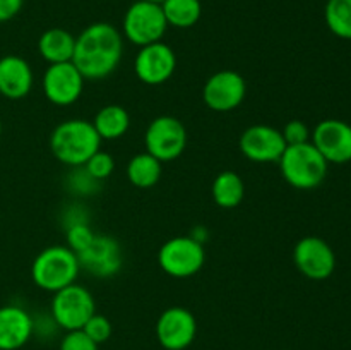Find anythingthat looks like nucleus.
Masks as SVG:
<instances>
[{
	"label": "nucleus",
	"instance_id": "nucleus-1",
	"mask_svg": "<svg viewBox=\"0 0 351 350\" xmlns=\"http://www.w3.org/2000/svg\"><path fill=\"white\" fill-rule=\"evenodd\" d=\"M123 38L113 24L93 23L75 38L72 64L82 78L99 81L112 74L122 60Z\"/></svg>",
	"mask_w": 351,
	"mask_h": 350
},
{
	"label": "nucleus",
	"instance_id": "nucleus-2",
	"mask_svg": "<svg viewBox=\"0 0 351 350\" xmlns=\"http://www.w3.org/2000/svg\"><path fill=\"white\" fill-rule=\"evenodd\" d=\"M101 146L93 122L71 119L58 124L50 136L51 154L69 167H84L86 161Z\"/></svg>",
	"mask_w": 351,
	"mask_h": 350
},
{
	"label": "nucleus",
	"instance_id": "nucleus-3",
	"mask_svg": "<svg viewBox=\"0 0 351 350\" xmlns=\"http://www.w3.org/2000/svg\"><path fill=\"white\" fill-rule=\"evenodd\" d=\"M81 266L72 249L67 246H50L41 250L31 264V278L41 290L58 292L75 283Z\"/></svg>",
	"mask_w": 351,
	"mask_h": 350
},
{
	"label": "nucleus",
	"instance_id": "nucleus-4",
	"mask_svg": "<svg viewBox=\"0 0 351 350\" xmlns=\"http://www.w3.org/2000/svg\"><path fill=\"white\" fill-rule=\"evenodd\" d=\"M280 170L285 180L295 189L308 191L324 182L329 163L324 160L317 148L308 141L304 144L287 146L280 158Z\"/></svg>",
	"mask_w": 351,
	"mask_h": 350
},
{
	"label": "nucleus",
	"instance_id": "nucleus-5",
	"mask_svg": "<svg viewBox=\"0 0 351 350\" xmlns=\"http://www.w3.org/2000/svg\"><path fill=\"white\" fill-rule=\"evenodd\" d=\"M167 30L168 23L165 19L161 3L136 0L123 16V36L137 47L161 41Z\"/></svg>",
	"mask_w": 351,
	"mask_h": 350
},
{
	"label": "nucleus",
	"instance_id": "nucleus-6",
	"mask_svg": "<svg viewBox=\"0 0 351 350\" xmlns=\"http://www.w3.org/2000/svg\"><path fill=\"white\" fill-rule=\"evenodd\" d=\"M206 250L201 240L189 235L173 237L161 246L158 263L161 270L173 278H189L202 270Z\"/></svg>",
	"mask_w": 351,
	"mask_h": 350
},
{
	"label": "nucleus",
	"instance_id": "nucleus-7",
	"mask_svg": "<svg viewBox=\"0 0 351 350\" xmlns=\"http://www.w3.org/2000/svg\"><path fill=\"white\" fill-rule=\"evenodd\" d=\"M95 312V297L82 285H69V287L55 292L53 299H51V316H53L55 323L65 331L82 329V326Z\"/></svg>",
	"mask_w": 351,
	"mask_h": 350
},
{
	"label": "nucleus",
	"instance_id": "nucleus-8",
	"mask_svg": "<svg viewBox=\"0 0 351 350\" xmlns=\"http://www.w3.org/2000/svg\"><path fill=\"white\" fill-rule=\"evenodd\" d=\"M187 129L171 115H161L151 120L144 134L146 151L163 163L180 156L187 148Z\"/></svg>",
	"mask_w": 351,
	"mask_h": 350
},
{
	"label": "nucleus",
	"instance_id": "nucleus-9",
	"mask_svg": "<svg viewBox=\"0 0 351 350\" xmlns=\"http://www.w3.org/2000/svg\"><path fill=\"white\" fill-rule=\"evenodd\" d=\"M247 95V82L235 71H219L213 74L202 88L206 106L215 112H232L239 108Z\"/></svg>",
	"mask_w": 351,
	"mask_h": 350
},
{
	"label": "nucleus",
	"instance_id": "nucleus-10",
	"mask_svg": "<svg viewBox=\"0 0 351 350\" xmlns=\"http://www.w3.org/2000/svg\"><path fill=\"white\" fill-rule=\"evenodd\" d=\"M295 266L311 280H326L336 268L332 247L321 237L308 235L298 240L293 249Z\"/></svg>",
	"mask_w": 351,
	"mask_h": 350
},
{
	"label": "nucleus",
	"instance_id": "nucleus-11",
	"mask_svg": "<svg viewBox=\"0 0 351 350\" xmlns=\"http://www.w3.org/2000/svg\"><path fill=\"white\" fill-rule=\"evenodd\" d=\"M239 148L245 158L256 163H273L280 161L281 154L287 150V143L276 127L266 124H256L247 127L239 141Z\"/></svg>",
	"mask_w": 351,
	"mask_h": 350
},
{
	"label": "nucleus",
	"instance_id": "nucleus-12",
	"mask_svg": "<svg viewBox=\"0 0 351 350\" xmlns=\"http://www.w3.org/2000/svg\"><path fill=\"white\" fill-rule=\"evenodd\" d=\"M177 57L170 45L163 41L141 47L134 60V71L141 82L147 86H160L173 75Z\"/></svg>",
	"mask_w": 351,
	"mask_h": 350
},
{
	"label": "nucleus",
	"instance_id": "nucleus-13",
	"mask_svg": "<svg viewBox=\"0 0 351 350\" xmlns=\"http://www.w3.org/2000/svg\"><path fill=\"white\" fill-rule=\"evenodd\" d=\"M84 81L72 62L50 64L43 74V93L53 105L67 106L77 102L82 95Z\"/></svg>",
	"mask_w": 351,
	"mask_h": 350
},
{
	"label": "nucleus",
	"instance_id": "nucleus-14",
	"mask_svg": "<svg viewBox=\"0 0 351 350\" xmlns=\"http://www.w3.org/2000/svg\"><path fill=\"white\" fill-rule=\"evenodd\" d=\"M312 144L328 163L343 165L351 161V126L338 119H326L315 126Z\"/></svg>",
	"mask_w": 351,
	"mask_h": 350
},
{
	"label": "nucleus",
	"instance_id": "nucleus-15",
	"mask_svg": "<svg viewBox=\"0 0 351 350\" xmlns=\"http://www.w3.org/2000/svg\"><path fill=\"white\" fill-rule=\"evenodd\" d=\"M197 321L185 307L167 309L161 312L156 323V338L167 350H185L195 338Z\"/></svg>",
	"mask_w": 351,
	"mask_h": 350
},
{
	"label": "nucleus",
	"instance_id": "nucleus-16",
	"mask_svg": "<svg viewBox=\"0 0 351 350\" xmlns=\"http://www.w3.org/2000/svg\"><path fill=\"white\" fill-rule=\"evenodd\" d=\"M81 270L98 278H108L122 268V247L110 235H95L93 242L77 254Z\"/></svg>",
	"mask_w": 351,
	"mask_h": 350
},
{
	"label": "nucleus",
	"instance_id": "nucleus-17",
	"mask_svg": "<svg viewBox=\"0 0 351 350\" xmlns=\"http://www.w3.org/2000/svg\"><path fill=\"white\" fill-rule=\"evenodd\" d=\"M33 88V71L19 55L0 58V95L9 100H21Z\"/></svg>",
	"mask_w": 351,
	"mask_h": 350
},
{
	"label": "nucleus",
	"instance_id": "nucleus-18",
	"mask_svg": "<svg viewBox=\"0 0 351 350\" xmlns=\"http://www.w3.org/2000/svg\"><path fill=\"white\" fill-rule=\"evenodd\" d=\"M33 335V319L17 305L0 307V350H17Z\"/></svg>",
	"mask_w": 351,
	"mask_h": 350
},
{
	"label": "nucleus",
	"instance_id": "nucleus-19",
	"mask_svg": "<svg viewBox=\"0 0 351 350\" xmlns=\"http://www.w3.org/2000/svg\"><path fill=\"white\" fill-rule=\"evenodd\" d=\"M75 48V36L64 27H50L38 40V51L48 64L72 62Z\"/></svg>",
	"mask_w": 351,
	"mask_h": 350
},
{
	"label": "nucleus",
	"instance_id": "nucleus-20",
	"mask_svg": "<svg viewBox=\"0 0 351 350\" xmlns=\"http://www.w3.org/2000/svg\"><path fill=\"white\" fill-rule=\"evenodd\" d=\"M93 126L101 141L120 139L129 130V112L120 105H106L98 110L95 120H93Z\"/></svg>",
	"mask_w": 351,
	"mask_h": 350
},
{
	"label": "nucleus",
	"instance_id": "nucleus-21",
	"mask_svg": "<svg viewBox=\"0 0 351 350\" xmlns=\"http://www.w3.org/2000/svg\"><path fill=\"white\" fill-rule=\"evenodd\" d=\"M213 199L219 208L232 209L237 208L243 201L245 196V184L237 172L225 170L216 175L211 187Z\"/></svg>",
	"mask_w": 351,
	"mask_h": 350
},
{
	"label": "nucleus",
	"instance_id": "nucleus-22",
	"mask_svg": "<svg viewBox=\"0 0 351 350\" xmlns=\"http://www.w3.org/2000/svg\"><path fill=\"white\" fill-rule=\"evenodd\" d=\"M161 161L147 151L136 154L127 163V178L139 189H149L156 185L161 178Z\"/></svg>",
	"mask_w": 351,
	"mask_h": 350
},
{
	"label": "nucleus",
	"instance_id": "nucleus-23",
	"mask_svg": "<svg viewBox=\"0 0 351 350\" xmlns=\"http://www.w3.org/2000/svg\"><path fill=\"white\" fill-rule=\"evenodd\" d=\"M168 26L187 30L197 24L202 16L201 0H165L161 3Z\"/></svg>",
	"mask_w": 351,
	"mask_h": 350
},
{
	"label": "nucleus",
	"instance_id": "nucleus-24",
	"mask_svg": "<svg viewBox=\"0 0 351 350\" xmlns=\"http://www.w3.org/2000/svg\"><path fill=\"white\" fill-rule=\"evenodd\" d=\"M324 19L332 34L351 40V0H328Z\"/></svg>",
	"mask_w": 351,
	"mask_h": 350
},
{
	"label": "nucleus",
	"instance_id": "nucleus-25",
	"mask_svg": "<svg viewBox=\"0 0 351 350\" xmlns=\"http://www.w3.org/2000/svg\"><path fill=\"white\" fill-rule=\"evenodd\" d=\"M84 168L91 178H95V180H105L115 170V160H113V156L110 153L98 150L86 161Z\"/></svg>",
	"mask_w": 351,
	"mask_h": 350
},
{
	"label": "nucleus",
	"instance_id": "nucleus-26",
	"mask_svg": "<svg viewBox=\"0 0 351 350\" xmlns=\"http://www.w3.org/2000/svg\"><path fill=\"white\" fill-rule=\"evenodd\" d=\"M95 235L96 233L93 232L91 226L86 225V223L75 222L74 225L67 229V247L74 250L75 256H77L79 253H82L93 242Z\"/></svg>",
	"mask_w": 351,
	"mask_h": 350
},
{
	"label": "nucleus",
	"instance_id": "nucleus-27",
	"mask_svg": "<svg viewBox=\"0 0 351 350\" xmlns=\"http://www.w3.org/2000/svg\"><path fill=\"white\" fill-rule=\"evenodd\" d=\"M82 331L89 336L95 343H105L106 340L112 336V323L106 316L103 314H93L91 318L88 319L84 326H82Z\"/></svg>",
	"mask_w": 351,
	"mask_h": 350
},
{
	"label": "nucleus",
	"instance_id": "nucleus-28",
	"mask_svg": "<svg viewBox=\"0 0 351 350\" xmlns=\"http://www.w3.org/2000/svg\"><path fill=\"white\" fill-rule=\"evenodd\" d=\"M285 137V143L287 146H295V144H304L311 141V130H308L307 124L302 122V120L295 119L285 126V129L281 130Z\"/></svg>",
	"mask_w": 351,
	"mask_h": 350
},
{
	"label": "nucleus",
	"instance_id": "nucleus-29",
	"mask_svg": "<svg viewBox=\"0 0 351 350\" xmlns=\"http://www.w3.org/2000/svg\"><path fill=\"white\" fill-rule=\"evenodd\" d=\"M60 350H98V343L93 342L82 329H72L62 338Z\"/></svg>",
	"mask_w": 351,
	"mask_h": 350
},
{
	"label": "nucleus",
	"instance_id": "nucleus-30",
	"mask_svg": "<svg viewBox=\"0 0 351 350\" xmlns=\"http://www.w3.org/2000/svg\"><path fill=\"white\" fill-rule=\"evenodd\" d=\"M24 0H0V23L10 21L21 12Z\"/></svg>",
	"mask_w": 351,
	"mask_h": 350
},
{
	"label": "nucleus",
	"instance_id": "nucleus-31",
	"mask_svg": "<svg viewBox=\"0 0 351 350\" xmlns=\"http://www.w3.org/2000/svg\"><path fill=\"white\" fill-rule=\"evenodd\" d=\"M147 2H154V3H163L165 0H147Z\"/></svg>",
	"mask_w": 351,
	"mask_h": 350
},
{
	"label": "nucleus",
	"instance_id": "nucleus-32",
	"mask_svg": "<svg viewBox=\"0 0 351 350\" xmlns=\"http://www.w3.org/2000/svg\"><path fill=\"white\" fill-rule=\"evenodd\" d=\"M0 134H2V120H0Z\"/></svg>",
	"mask_w": 351,
	"mask_h": 350
}]
</instances>
